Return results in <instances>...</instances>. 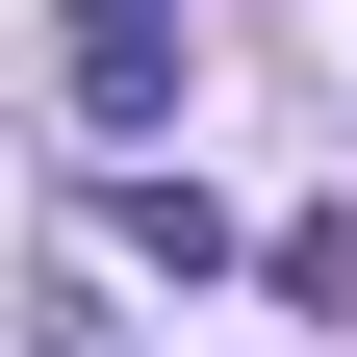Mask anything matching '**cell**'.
Segmentation results:
<instances>
[{
    "label": "cell",
    "instance_id": "cell-2",
    "mask_svg": "<svg viewBox=\"0 0 357 357\" xmlns=\"http://www.w3.org/2000/svg\"><path fill=\"white\" fill-rule=\"evenodd\" d=\"M102 230L153 255V281H204V255H230V204H204V178H102Z\"/></svg>",
    "mask_w": 357,
    "mask_h": 357
},
{
    "label": "cell",
    "instance_id": "cell-1",
    "mask_svg": "<svg viewBox=\"0 0 357 357\" xmlns=\"http://www.w3.org/2000/svg\"><path fill=\"white\" fill-rule=\"evenodd\" d=\"M52 77H77V128H153V102H178V0H77Z\"/></svg>",
    "mask_w": 357,
    "mask_h": 357
}]
</instances>
